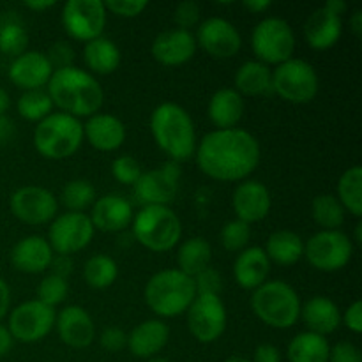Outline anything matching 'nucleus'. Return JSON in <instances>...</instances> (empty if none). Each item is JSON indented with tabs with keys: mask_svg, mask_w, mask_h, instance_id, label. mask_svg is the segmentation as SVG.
Returning <instances> with one entry per match:
<instances>
[{
	"mask_svg": "<svg viewBox=\"0 0 362 362\" xmlns=\"http://www.w3.org/2000/svg\"><path fill=\"white\" fill-rule=\"evenodd\" d=\"M57 313L53 308L39 303L37 299L27 300L14 308L9 315V329L14 341L20 343H37L45 339L55 327Z\"/></svg>",
	"mask_w": 362,
	"mask_h": 362,
	"instance_id": "nucleus-13",
	"label": "nucleus"
},
{
	"mask_svg": "<svg viewBox=\"0 0 362 362\" xmlns=\"http://www.w3.org/2000/svg\"><path fill=\"white\" fill-rule=\"evenodd\" d=\"M99 343H101V346L106 350V352H112V354L120 352V350L127 346V334L122 331V329L108 327L101 332Z\"/></svg>",
	"mask_w": 362,
	"mask_h": 362,
	"instance_id": "nucleus-49",
	"label": "nucleus"
},
{
	"mask_svg": "<svg viewBox=\"0 0 362 362\" xmlns=\"http://www.w3.org/2000/svg\"><path fill=\"white\" fill-rule=\"evenodd\" d=\"M243 6L244 9H247L250 13L260 14L265 13V11L272 6V2L271 0H246V2H243Z\"/></svg>",
	"mask_w": 362,
	"mask_h": 362,
	"instance_id": "nucleus-55",
	"label": "nucleus"
},
{
	"mask_svg": "<svg viewBox=\"0 0 362 362\" xmlns=\"http://www.w3.org/2000/svg\"><path fill=\"white\" fill-rule=\"evenodd\" d=\"M53 6H55V0H30V2H25V7L35 11V13H42V11L49 9Z\"/></svg>",
	"mask_w": 362,
	"mask_h": 362,
	"instance_id": "nucleus-56",
	"label": "nucleus"
},
{
	"mask_svg": "<svg viewBox=\"0 0 362 362\" xmlns=\"http://www.w3.org/2000/svg\"><path fill=\"white\" fill-rule=\"evenodd\" d=\"M271 272V260L264 247L251 246L240 251L233 262V278L244 290H257L264 285Z\"/></svg>",
	"mask_w": 362,
	"mask_h": 362,
	"instance_id": "nucleus-26",
	"label": "nucleus"
},
{
	"mask_svg": "<svg viewBox=\"0 0 362 362\" xmlns=\"http://www.w3.org/2000/svg\"><path fill=\"white\" fill-rule=\"evenodd\" d=\"M141 166L133 156H119L112 163V175L117 182L134 186L136 180L141 177Z\"/></svg>",
	"mask_w": 362,
	"mask_h": 362,
	"instance_id": "nucleus-43",
	"label": "nucleus"
},
{
	"mask_svg": "<svg viewBox=\"0 0 362 362\" xmlns=\"http://www.w3.org/2000/svg\"><path fill=\"white\" fill-rule=\"evenodd\" d=\"M170 329L163 320H145L127 334V349L138 359H152L166 346Z\"/></svg>",
	"mask_w": 362,
	"mask_h": 362,
	"instance_id": "nucleus-27",
	"label": "nucleus"
},
{
	"mask_svg": "<svg viewBox=\"0 0 362 362\" xmlns=\"http://www.w3.org/2000/svg\"><path fill=\"white\" fill-rule=\"evenodd\" d=\"M324 7H327V9L331 11V13L338 14V16H341V14L345 13L346 9H349V6H346V4L343 2V0H327V2L324 4Z\"/></svg>",
	"mask_w": 362,
	"mask_h": 362,
	"instance_id": "nucleus-57",
	"label": "nucleus"
},
{
	"mask_svg": "<svg viewBox=\"0 0 362 362\" xmlns=\"http://www.w3.org/2000/svg\"><path fill=\"white\" fill-rule=\"evenodd\" d=\"M28 46V34L20 23H6L0 27V53L20 57Z\"/></svg>",
	"mask_w": 362,
	"mask_h": 362,
	"instance_id": "nucleus-42",
	"label": "nucleus"
},
{
	"mask_svg": "<svg viewBox=\"0 0 362 362\" xmlns=\"http://www.w3.org/2000/svg\"><path fill=\"white\" fill-rule=\"evenodd\" d=\"M46 57H48L49 64H52L53 71H55V69H62V67L73 66L74 52L67 42L57 41L55 45L49 48V52L46 53Z\"/></svg>",
	"mask_w": 362,
	"mask_h": 362,
	"instance_id": "nucleus-47",
	"label": "nucleus"
},
{
	"mask_svg": "<svg viewBox=\"0 0 362 362\" xmlns=\"http://www.w3.org/2000/svg\"><path fill=\"white\" fill-rule=\"evenodd\" d=\"M88 218L95 230L106 233L124 232L133 223V205L120 194H105L94 202Z\"/></svg>",
	"mask_w": 362,
	"mask_h": 362,
	"instance_id": "nucleus-22",
	"label": "nucleus"
},
{
	"mask_svg": "<svg viewBox=\"0 0 362 362\" xmlns=\"http://www.w3.org/2000/svg\"><path fill=\"white\" fill-rule=\"evenodd\" d=\"M180 168L179 163L168 161L159 168L141 173L140 179L133 186L134 197L144 207L147 205L172 204L179 191Z\"/></svg>",
	"mask_w": 362,
	"mask_h": 362,
	"instance_id": "nucleus-16",
	"label": "nucleus"
},
{
	"mask_svg": "<svg viewBox=\"0 0 362 362\" xmlns=\"http://www.w3.org/2000/svg\"><path fill=\"white\" fill-rule=\"evenodd\" d=\"M194 288H197V296H219L223 288L221 276L216 269L207 267L202 271L200 274L194 276Z\"/></svg>",
	"mask_w": 362,
	"mask_h": 362,
	"instance_id": "nucleus-45",
	"label": "nucleus"
},
{
	"mask_svg": "<svg viewBox=\"0 0 362 362\" xmlns=\"http://www.w3.org/2000/svg\"><path fill=\"white\" fill-rule=\"evenodd\" d=\"M13 336H11L9 329L6 327V325H0V357L7 356L9 354V350L13 349Z\"/></svg>",
	"mask_w": 362,
	"mask_h": 362,
	"instance_id": "nucleus-54",
	"label": "nucleus"
},
{
	"mask_svg": "<svg viewBox=\"0 0 362 362\" xmlns=\"http://www.w3.org/2000/svg\"><path fill=\"white\" fill-rule=\"evenodd\" d=\"M251 48H253L258 62L265 64V66H269V64L279 66V64L293 59L296 35H293L288 21L276 16L264 18L253 28Z\"/></svg>",
	"mask_w": 362,
	"mask_h": 362,
	"instance_id": "nucleus-9",
	"label": "nucleus"
},
{
	"mask_svg": "<svg viewBox=\"0 0 362 362\" xmlns=\"http://www.w3.org/2000/svg\"><path fill=\"white\" fill-rule=\"evenodd\" d=\"M329 352L331 345L325 336L304 331L288 343L286 359L288 362H329Z\"/></svg>",
	"mask_w": 362,
	"mask_h": 362,
	"instance_id": "nucleus-32",
	"label": "nucleus"
},
{
	"mask_svg": "<svg viewBox=\"0 0 362 362\" xmlns=\"http://www.w3.org/2000/svg\"><path fill=\"white\" fill-rule=\"evenodd\" d=\"M329 362H362L359 346L352 341H338L331 346Z\"/></svg>",
	"mask_w": 362,
	"mask_h": 362,
	"instance_id": "nucleus-48",
	"label": "nucleus"
},
{
	"mask_svg": "<svg viewBox=\"0 0 362 362\" xmlns=\"http://www.w3.org/2000/svg\"><path fill=\"white\" fill-rule=\"evenodd\" d=\"M223 362H253V361H250V359H247V357L232 356V357H228V359H225Z\"/></svg>",
	"mask_w": 362,
	"mask_h": 362,
	"instance_id": "nucleus-60",
	"label": "nucleus"
},
{
	"mask_svg": "<svg viewBox=\"0 0 362 362\" xmlns=\"http://www.w3.org/2000/svg\"><path fill=\"white\" fill-rule=\"evenodd\" d=\"M69 293L67 279L59 274H48L41 279L37 286V300L49 308H55L57 304L64 303Z\"/></svg>",
	"mask_w": 362,
	"mask_h": 362,
	"instance_id": "nucleus-41",
	"label": "nucleus"
},
{
	"mask_svg": "<svg viewBox=\"0 0 362 362\" xmlns=\"http://www.w3.org/2000/svg\"><path fill=\"white\" fill-rule=\"evenodd\" d=\"M106 13L117 14L122 18H136L148 7L147 0H106Z\"/></svg>",
	"mask_w": 362,
	"mask_h": 362,
	"instance_id": "nucleus-46",
	"label": "nucleus"
},
{
	"mask_svg": "<svg viewBox=\"0 0 362 362\" xmlns=\"http://www.w3.org/2000/svg\"><path fill=\"white\" fill-rule=\"evenodd\" d=\"M251 239V225L240 221V219H232L226 223L219 233V240H221L223 247L230 253H240L246 250L247 243Z\"/></svg>",
	"mask_w": 362,
	"mask_h": 362,
	"instance_id": "nucleus-40",
	"label": "nucleus"
},
{
	"mask_svg": "<svg viewBox=\"0 0 362 362\" xmlns=\"http://www.w3.org/2000/svg\"><path fill=\"white\" fill-rule=\"evenodd\" d=\"M356 243L357 244L362 243V223H357L356 225Z\"/></svg>",
	"mask_w": 362,
	"mask_h": 362,
	"instance_id": "nucleus-61",
	"label": "nucleus"
},
{
	"mask_svg": "<svg viewBox=\"0 0 362 362\" xmlns=\"http://www.w3.org/2000/svg\"><path fill=\"white\" fill-rule=\"evenodd\" d=\"M9 80L23 92L41 90L48 85L53 67L42 52H25L13 60L9 66Z\"/></svg>",
	"mask_w": 362,
	"mask_h": 362,
	"instance_id": "nucleus-20",
	"label": "nucleus"
},
{
	"mask_svg": "<svg viewBox=\"0 0 362 362\" xmlns=\"http://www.w3.org/2000/svg\"><path fill=\"white\" fill-rule=\"evenodd\" d=\"M147 362H170V361H166V359H159V357H152V359H148Z\"/></svg>",
	"mask_w": 362,
	"mask_h": 362,
	"instance_id": "nucleus-62",
	"label": "nucleus"
},
{
	"mask_svg": "<svg viewBox=\"0 0 362 362\" xmlns=\"http://www.w3.org/2000/svg\"><path fill=\"white\" fill-rule=\"evenodd\" d=\"M60 202L69 212H83L95 202V189L88 180L74 179L64 186Z\"/></svg>",
	"mask_w": 362,
	"mask_h": 362,
	"instance_id": "nucleus-39",
	"label": "nucleus"
},
{
	"mask_svg": "<svg viewBox=\"0 0 362 362\" xmlns=\"http://www.w3.org/2000/svg\"><path fill=\"white\" fill-rule=\"evenodd\" d=\"M151 311L161 318H175L186 313L197 297L194 279L179 269H165L151 276L144 290Z\"/></svg>",
	"mask_w": 362,
	"mask_h": 362,
	"instance_id": "nucleus-4",
	"label": "nucleus"
},
{
	"mask_svg": "<svg viewBox=\"0 0 362 362\" xmlns=\"http://www.w3.org/2000/svg\"><path fill=\"white\" fill-rule=\"evenodd\" d=\"M53 250L48 240L39 235L23 237L14 244L11 251V264L16 271L25 274H41L52 267Z\"/></svg>",
	"mask_w": 362,
	"mask_h": 362,
	"instance_id": "nucleus-24",
	"label": "nucleus"
},
{
	"mask_svg": "<svg viewBox=\"0 0 362 362\" xmlns=\"http://www.w3.org/2000/svg\"><path fill=\"white\" fill-rule=\"evenodd\" d=\"M83 124L67 113H49L34 129V147L45 159L62 161L80 151Z\"/></svg>",
	"mask_w": 362,
	"mask_h": 362,
	"instance_id": "nucleus-6",
	"label": "nucleus"
},
{
	"mask_svg": "<svg viewBox=\"0 0 362 362\" xmlns=\"http://www.w3.org/2000/svg\"><path fill=\"white\" fill-rule=\"evenodd\" d=\"M211 260L212 247L209 240L204 237H191L179 246V253H177L179 267L177 269L189 278H194L202 271L211 267Z\"/></svg>",
	"mask_w": 362,
	"mask_h": 362,
	"instance_id": "nucleus-34",
	"label": "nucleus"
},
{
	"mask_svg": "<svg viewBox=\"0 0 362 362\" xmlns=\"http://www.w3.org/2000/svg\"><path fill=\"white\" fill-rule=\"evenodd\" d=\"M232 207L237 219L247 223H258L271 212V191L260 180H243L232 194Z\"/></svg>",
	"mask_w": 362,
	"mask_h": 362,
	"instance_id": "nucleus-18",
	"label": "nucleus"
},
{
	"mask_svg": "<svg viewBox=\"0 0 362 362\" xmlns=\"http://www.w3.org/2000/svg\"><path fill=\"white\" fill-rule=\"evenodd\" d=\"M346 211L334 194H318L311 204V216L322 230H339L345 223Z\"/></svg>",
	"mask_w": 362,
	"mask_h": 362,
	"instance_id": "nucleus-37",
	"label": "nucleus"
},
{
	"mask_svg": "<svg viewBox=\"0 0 362 362\" xmlns=\"http://www.w3.org/2000/svg\"><path fill=\"white\" fill-rule=\"evenodd\" d=\"M300 299L292 285L281 279L265 281L253 290L251 310L272 329H290L300 318Z\"/></svg>",
	"mask_w": 362,
	"mask_h": 362,
	"instance_id": "nucleus-5",
	"label": "nucleus"
},
{
	"mask_svg": "<svg viewBox=\"0 0 362 362\" xmlns=\"http://www.w3.org/2000/svg\"><path fill=\"white\" fill-rule=\"evenodd\" d=\"M350 28H352V32L357 35V37H361L362 35V11H356V13L352 14V18H350Z\"/></svg>",
	"mask_w": 362,
	"mask_h": 362,
	"instance_id": "nucleus-58",
	"label": "nucleus"
},
{
	"mask_svg": "<svg viewBox=\"0 0 362 362\" xmlns=\"http://www.w3.org/2000/svg\"><path fill=\"white\" fill-rule=\"evenodd\" d=\"M83 138L99 152H113L126 141V126L112 113H95L83 124Z\"/></svg>",
	"mask_w": 362,
	"mask_h": 362,
	"instance_id": "nucleus-23",
	"label": "nucleus"
},
{
	"mask_svg": "<svg viewBox=\"0 0 362 362\" xmlns=\"http://www.w3.org/2000/svg\"><path fill=\"white\" fill-rule=\"evenodd\" d=\"M264 251L271 264L293 265L304 257V240L292 230H278L269 235Z\"/></svg>",
	"mask_w": 362,
	"mask_h": 362,
	"instance_id": "nucleus-31",
	"label": "nucleus"
},
{
	"mask_svg": "<svg viewBox=\"0 0 362 362\" xmlns=\"http://www.w3.org/2000/svg\"><path fill=\"white\" fill-rule=\"evenodd\" d=\"M94 225L85 212H64L49 225L48 244L53 253L69 257L85 250L94 239Z\"/></svg>",
	"mask_w": 362,
	"mask_h": 362,
	"instance_id": "nucleus-12",
	"label": "nucleus"
},
{
	"mask_svg": "<svg viewBox=\"0 0 362 362\" xmlns=\"http://www.w3.org/2000/svg\"><path fill=\"white\" fill-rule=\"evenodd\" d=\"M119 276L117 262L108 255L98 253L88 258L83 265V278L90 288L105 290L115 283Z\"/></svg>",
	"mask_w": 362,
	"mask_h": 362,
	"instance_id": "nucleus-36",
	"label": "nucleus"
},
{
	"mask_svg": "<svg viewBox=\"0 0 362 362\" xmlns=\"http://www.w3.org/2000/svg\"><path fill=\"white\" fill-rule=\"evenodd\" d=\"M253 362H281V352L271 343H262L255 349Z\"/></svg>",
	"mask_w": 362,
	"mask_h": 362,
	"instance_id": "nucleus-51",
	"label": "nucleus"
},
{
	"mask_svg": "<svg viewBox=\"0 0 362 362\" xmlns=\"http://www.w3.org/2000/svg\"><path fill=\"white\" fill-rule=\"evenodd\" d=\"M16 110L21 119L28 120V122H41L52 113L53 103L48 92H45L42 88L41 90H28L18 98Z\"/></svg>",
	"mask_w": 362,
	"mask_h": 362,
	"instance_id": "nucleus-38",
	"label": "nucleus"
},
{
	"mask_svg": "<svg viewBox=\"0 0 362 362\" xmlns=\"http://www.w3.org/2000/svg\"><path fill=\"white\" fill-rule=\"evenodd\" d=\"M11 306V290L9 285L6 283V279L0 278V320L7 315Z\"/></svg>",
	"mask_w": 362,
	"mask_h": 362,
	"instance_id": "nucleus-53",
	"label": "nucleus"
},
{
	"mask_svg": "<svg viewBox=\"0 0 362 362\" xmlns=\"http://www.w3.org/2000/svg\"><path fill=\"white\" fill-rule=\"evenodd\" d=\"M151 53L156 62L166 67H177L189 62L197 53V39L191 30L172 28L156 35L152 41Z\"/></svg>",
	"mask_w": 362,
	"mask_h": 362,
	"instance_id": "nucleus-19",
	"label": "nucleus"
},
{
	"mask_svg": "<svg viewBox=\"0 0 362 362\" xmlns=\"http://www.w3.org/2000/svg\"><path fill=\"white\" fill-rule=\"evenodd\" d=\"M339 204L356 218L362 216V166L354 165L341 173L338 180Z\"/></svg>",
	"mask_w": 362,
	"mask_h": 362,
	"instance_id": "nucleus-35",
	"label": "nucleus"
},
{
	"mask_svg": "<svg viewBox=\"0 0 362 362\" xmlns=\"http://www.w3.org/2000/svg\"><path fill=\"white\" fill-rule=\"evenodd\" d=\"M55 327L64 345L71 349H87L95 338V325L88 311L81 306H66L55 318Z\"/></svg>",
	"mask_w": 362,
	"mask_h": 362,
	"instance_id": "nucleus-21",
	"label": "nucleus"
},
{
	"mask_svg": "<svg viewBox=\"0 0 362 362\" xmlns=\"http://www.w3.org/2000/svg\"><path fill=\"white\" fill-rule=\"evenodd\" d=\"M197 46L214 59H232L243 46V37L233 23L225 18H207L197 32Z\"/></svg>",
	"mask_w": 362,
	"mask_h": 362,
	"instance_id": "nucleus-17",
	"label": "nucleus"
},
{
	"mask_svg": "<svg viewBox=\"0 0 362 362\" xmlns=\"http://www.w3.org/2000/svg\"><path fill=\"white\" fill-rule=\"evenodd\" d=\"M133 235L145 250L165 253L173 250L182 237V223L179 216L166 205H147L131 223Z\"/></svg>",
	"mask_w": 362,
	"mask_h": 362,
	"instance_id": "nucleus-7",
	"label": "nucleus"
},
{
	"mask_svg": "<svg viewBox=\"0 0 362 362\" xmlns=\"http://www.w3.org/2000/svg\"><path fill=\"white\" fill-rule=\"evenodd\" d=\"M244 99L235 88H219L212 94L207 115L218 129H233L244 115Z\"/></svg>",
	"mask_w": 362,
	"mask_h": 362,
	"instance_id": "nucleus-29",
	"label": "nucleus"
},
{
	"mask_svg": "<svg viewBox=\"0 0 362 362\" xmlns=\"http://www.w3.org/2000/svg\"><path fill=\"white\" fill-rule=\"evenodd\" d=\"M151 133L173 163L187 161L197 151V131L189 113L177 103H163L151 115Z\"/></svg>",
	"mask_w": 362,
	"mask_h": 362,
	"instance_id": "nucleus-3",
	"label": "nucleus"
},
{
	"mask_svg": "<svg viewBox=\"0 0 362 362\" xmlns=\"http://www.w3.org/2000/svg\"><path fill=\"white\" fill-rule=\"evenodd\" d=\"M200 6L193 0H186V2L177 4L175 11H173V21H175L177 28L189 30L200 21Z\"/></svg>",
	"mask_w": 362,
	"mask_h": 362,
	"instance_id": "nucleus-44",
	"label": "nucleus"
},
{
	"mask_svg": "<svg viewBox=\"0 0 362 362\" xmlns=\"http://www.w3.org/2000/svg\"><path fill=\"white\" fill-rule=\"evenodd\" d=\"M106 16L108 13L101 0H69L64 4L60 21L71 39L88 42L101 37Z\"/></svg>",
	"mask_w": 362,
	"mask_h": 362,
	"instance_id": "nucleus-11",
	"label": "nucleus"
},
{
	"mask_svg": "<svg viewBox=\"0 0 362 362\" xmlns=\"http://www.w3.org/2000/svg\"><path fill=\"white\" fill-rule=\"evenodd\" d=\"M187 329L200 343H214L226 329V308L219 296H197L187 308Z\"/></svg>",
	"mask_w": 362,
	"mask_h": 362,
	"instance_id": "nucleus-14",
	"label": "nucleus"
},
{
	"mask_svg": "<svg viewBox=\"0 0 362 362\" xmlns=\"http://www.w3.org/2000/svg\"><path fill=\"white\" fill-rule=\"evenodd\" d=\"M343 34V20L327 7H318L304 21V37L313 49L324 52L332 48Z\"/></svg>",
	"mask_w": 362,
	"mask_h": 362,
	"instance_id": "nucleus-25",
	"label": "nucleus"
},
{
	"mask_svg": "<svg viewBox=\"0 0 362 362\" xmlns=\"http://www.w3.org/2000/svg\"><path fill=\"white\" fill-rule=\"evenodd\" d=\"M300 318L306 324L308 331L315 334H332L341 325V311L338 304L324 296H315L300 306Z\"/></svg>",
	"mask_w": 362,
	"mask_h": 362,
	"instance_id": "nucleus-28",
	"label": "nucleus"
},
{
	"mask_svg": "<svg viewBox=\"0 0 362 362\" xmlns=\"http://www.w3.org/2000/svg\"><path fill=\"white\" fill-rule=\"evenodd\" d=\"M11 212L21 223L30 226L46 225L57 218L59 202L46 187L23 186L11 194Z\"/></svg>",
	"mask_w": 362,
	"mask_h": 362,
	"instance_id": "nucleus-15",
	"label": "nucleus"
},
{
	"mask_svg": "<svg viewBox=\"0 0 362 362\" xmlns=\"http://www.w3.org/2000/svg\"><path fill=\"white\" fill-rule=\"evenodd\" d=\"M83 60L92 76L94 74L105 76V74H112L113 71L119 69L122 55H120L119 46L112 39L101 35V37L85 42Z\"/></svg>",
	"mask_w": 362,
	"mask_h": 362,
	"instance_id": "nucleus-30",
	"label": "nucleus"
},
{
	"mask_svg": "<svg viewBox=\"0 0 362 362\" xmlns=\"http://www.w3.org/2000/svg\"><path fill=\"white\" fill-rule=\"evenodd\" d=\"M197 165L207 177L221 182H243L258 168L260 144L246 129H216L197 144Z\"/></svg>",
	"mask_w": 362,
	"mask_h": 362,
	"instance_id": "nucleus-1",
	"label": "nucleus"
},
{
	"mask_svg": "<svg viewBox=\"0 0 362 362\" xmlns=\"http://www.w3.org/2000/svg\"><path fill=\"white\" fill-rule=\"evenodd\" d=\"M320 80L310 62L290 59L272 69V90L292 105H306L318 94Z\"/></svg>",
	"mask_w": 362,
	"mask_h": 362,
	"instance_id": "nucleus-8",
	"label": "nucleus"
},
{
	"mask_svg": "<svg viewBox=\"0 0 362 362\" xmlns=\"http://www.w3.org/2000/svg\"><path fill=\"white\" fill-rule=\"evenodd\" d=\"M46 92L53 106H59L60 112L76 119L95 115L105 99L101 83L88 71L76 66L53 71Z\"/></svg>",
	"mask_w": 362,
	"mask_h": 362,
	"instance_id": "nucleus-2",
	"label": "nucleus"
},
{
	"mask_svg": "<svg viewBox=\"0 0 362 362\" xmlns=\"http://www.w3.org/2000/svg\"><path fill=\"white\" fill-rule=\"evenodd\" d=\"M354 255V244L341 230H320L304 243V257L320 272L341 271Z\"/></svg>",
	"mask_w": 362,
	"mask_h": 362,
	"instance_id": "nucleus-10",
	"label": "nucleus"
},
{
	"mask_svg": "<svg viewBox=\"0 0 362 362\" xmlns=\"http://www.w3.org/2000/svg\"><path fill=\"white\" fill-rule=\"evenodd\" d=\"M16 134L14 122L7 115H0V145H7Z\"/></svg>",
	"mask_w": 362,
	"mask_h": 362,
	"instance_id": "nucleus-52",
	"label": "nucleus"
},
{
	"mask_svg": "<svg viewBox=\"0 0 362 362\" xmlns=\"http://www.w3.org/2000/svg\"><path fill=\"white\" fill-rule=\"evenodd\" d=\"M341 322L346 325L350 332L354 334H361L362 332V303L361 300H354L345 313L341 315Z\"/></svg>",
	"mask_w": 362,
	"mask_h": 362,
	"instance_id": "nucleus-50",
	"label": "nucleus"
},
{
	"mask_svg": "<svg viewBox=\"0 0 362 362\" xmlns=\"http://www.w3.org/2000/svg\"><path fill=\"white\" fill-rule=\"evenodd\" d=\"M11 106V98L2 87H0V115H6V112Z\"/></svg>",
	"mask_w": 362,
	"mask_h": 362,
	"instance_id": "nucleus-59",
	"label": "nucleus"
},
{
	"mask_svg": "<svg viewBox=\"0 0 362 362\" xmlns=\"http://www.w3.org/2000/svg\"><path fill=\"white\" fill-rule=\"evenodd\" d=\"M235 90L240 95H264L272 90V69L258 60H247L235 73Z\"/></svg>",
	"mask_w": 362,
	"mask_h": 362,
	"instance_id": "nucleus-33",
	"label": "nucleus"
}]
</instances>
